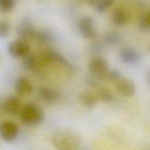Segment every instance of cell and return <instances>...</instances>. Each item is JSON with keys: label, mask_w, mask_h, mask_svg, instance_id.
Returning <instances> with one entry per match:
<instances>
[{"label": "cell", "mask_w": 150, "mask_h": 150, "mask_svg": "<svg viewBox=\"0 0 150 150\" xmlns=\"http://www.w3.org/2000/svg\"><path fill=\"white\" fill-rule=\"evenodd\" d=\"M10 32V26L8 22L0 21V38H5L8 36Z\"/></svg>", "instance_id": "44dd1931"}, {"label": "cell", "mask_w": 150, "mask_h": 150, "mask_svg": "<svg viewBox=\"0 0 150 150\" xmlns=\"http://www.w3.org/2000/svg\"><path fill=\"white\" fill-rule=\"evenodd\" d=\"M2 108L6 113L15 115L21 110V101L16 96H9L4 101Z\"/></svg>", "instance_id": "52a82bcc"}, {"label": "cell", "mask_w": 150, "mask_h": 150, "mask_svg": "<svg viewBox=\"0 0 150 150\" xmlns=\"http://www.w3.org/2000/svg\"><path fill=\"white\" fill-rule=\"evenodd\" d=\"M96 96L98 100L99 99L104 102H110L113 97L111 91L105 88H100L97 91Z\"/></svg>", "instance_id": "2e32d148"}, {"label": "cell", "mask_w": 150, "mask_h": 150, "mask_svg": "<svg viewBox=\"0 0 150 150\" xmlns=\"http://www.w3.org/2000/svg\"><path fill=\"white\" fill-rule=\"evenodd\" d=\"M148 79H149V83H150V73L148 74Z\"/></svg>", "instance_id": "cb8c5ba5"}, {"label": "cell", "mask_w": 150, "mask_h": 150, "mask_svg": "<svg viewBox=\"0 0 150 150\" xmlns=\"http://www.w3.org/2000/svg\"><path fill=\"white\" fill-rule=\"evenodd\" d=\"M23 64L29 70L34 71L37 69L38 63L35 57L33 56L30 55L29 53L28 55L24 57Z\"/></svg>", "instance_id": "e0dca14e"}, {"label": "cell", "mask_w": 150, "mask_h": 150, "mask_svg": "<svg viewBox=\"0 0 150 150\" xmlns=\"http://www.w3.org/2000/svg\"><path fill=\"white\" fill-rule=\"evenodd\" d=\"M16 32L20 39L26 40L35 38L37 31L30 22L23 21L18 25Z\"/></svg>", "instance_id": "30bf717a"}, {"label": "cell", "mask_w": 150, "mask_h": 150, "mask_svg": "<svg viewBox=\"0 0 150 150\" xmlns=\"http://www.w3.org/2000/svg\"><path fill=\"white\" fill-rule=\"evenodd\" d=\"M18 133L19 128L12 121H5L0 125V136L6 142H11L15 140Z\"/></svg>", "instance_id": "277c9868"}, {"label": "cell", "mask_w": 150, "mask_h": 150, "mask_svg": "<svg viewBox=\"0 0 150 150\" xmlns=\"http://www.w3.org/2000/svg\"><path fill=\"white\" fill-rule=\"evenodd\" d=\"M52 142L58 150H77L81 144V138L76 131H62L53 135Z\"/></svg>", "instance_id": "6da1fadb"}, {"label": "cell", "mask_w": 150, "mask_h": 150, "mask_svg": "<svg viewBox=\"0 0 150 150\" xmlns=\"http://www.w3.org/2000/svg\"><path fill=\"white\" fill-rule=\"evenodd\" d=\"M30 46L29 42L25 39H18L10 42L8 46V52L9 55L16 59L24 58L30 53Z\"/></svg>", "instance_id": "3957f363"}, {"label": "cell", "mask_w": 150, "mask_h": 150, "mask_svg": "<svg viewBox=\"0 0 150 150\" xmlns=\"http://www.w3.org/2000/svg\"><path fill=\"white\" fill-rule=\"evenodd\" d=\"M90 71L94 75L105 78L108 73V63L102 57H96L92 58L88 63Z\"/></svg>", "instance_id": "5b68a950"}, {"label": "cell", "mask_w": 150, "mask_h": 150, "mask_svg": "<svg viewBox=\"0 0 150 150\" xmlns=\"http://www.w3.org/2000/svg\"><path fill=\"white\" fill-rule=\"evenodd\" d=\"M113 23L117 26L123 25L127 21V16L123 9L119 8L115 10L112 14Z\"/></svg>", "instance_id": "5bb4252c"}, {"label": "cell", "mask_w": 150, "mask_h": 150, "mask_svg": "<svg viewBox=\"0 0 150 150\" xmlns=\"http://www.w3.org/2000/svg\"><path fill=\"white\" fill-rule=\"evenodd\" d=\"M146 15H147V16H148V18H149V19L150 20V11L146 13Z\"/></svg>", "instance_id": "603a6c76"}, {"label": "cell", "mask_w": 150, "mask_h": 150, "mask_svg": "<svg viewBox=\"0 0 150 150\" xmlns=\"http://www.w3.org/2000/svg\"><path fill=\"white\" fill-rule=\"evenodd\" d=\"M139 28L143 32L150 30V20L146 13L141 18L139 21Z\"/></svg>", "instance_id": "ffe728a7"}, {"label": "cell", "mask_w": 150, "mask_h": 150, "mask_svg": "<svg viewBox=\"0 0 150 150\" xmlns=\"http://www.w3.org/2000/svg\"><path fill=\"white\" fill-rule=\"evenodd\" d=\"M115 89L120 95L127 97H132L136 91L135 84L129 79H119L117 80Z\"/></svg>", "instance_id": "8992f818"}, {"label": "cell", "mask_w": 150, "mask_h": 150, "mask_svg": "<svg viewBox=\"0 0 150 150\" xmlns=\"http://www.w3.org/2000/svg\"><path fill=\"white\" fill-rule=\"evenodd\" d=\"M120 74L116 70H111L110 72H108L105 77V79L109 80H118L120 79Z\"/></svg>", "instance_id": "7402d4cb"}, {"label": "cell", "mask_w": 150, "mask_h": 150, "mask_svg": "<svg viewBox=\"0 0 150 150\" xmlns=\"http://www.w3.org/2000/svg\"><path fill=\"white\" fill-rule=\"evenodd\" d=\"M21 121L28 126H36L40 124L45 118L43 109L35 103H29L25 104L21 108Z\"/></svg>", "instance_id": "7a4b0ae2"}, {"label": "cell", "mask_w": 150, "mask_h": 150, "mask_svg": "<svg viewBox=\"0 0 150 150\" xmlns=\"http://www.w3.org/2000/svg\"><path fill=\"white\" fill-rule=\"evenodd\" d=\"M15 90L16 93L21 96L30 94L33 90L31 82L25 77H18L15 83Z\"/></svg>", "instance_id": "9c48e42d"}, {"label": "cell", "mask_w": 150, "mask_h": 150, "mask_svg": "<svg viewBox=\"0 0 150 150\" xmlns=\"http://www.w3.org/2000/svg\"><path fill=\"white\" fill-rule=\"evenodd\" d=\"M79 100L84 106L87 107H93L97 103L98 98L96 94L86 92L81 93L79 96Z\"/></svg>", "instance_id": "4fadbf2b"}, {"label": "cell", "mask_w": 150, "mask_h": 150, "mask_svg": "<svg viewBox=\"0 0 150 150\" xmlns=\"http://www.w3.org/2000/svg\"><path fill=\"white\" fill-rule=\"evenodd\" d=\"M120 57L121 61L127 64H135L140 59L139 53L135 50L126 47L122 49L120 52Z\"/></svg>", "instance_id": "7c38bea8"}, {"label": "cell", "mask_w": 150, "mask_h": 150, "mask_svg": "<svg viewBox=\"0 0 150 150\" xmlns=\"http://www.w3.org/2000/svg\"><path fill=\"white\" fill-rule=\"evenodd\" d=\"M15 0H0V11L8 12L15 7Z\"/></svg>", "instance_id": "d6986e66"}, {"label": "cell", "mask_w": 150, "mask_h": 150, "mask_svg": "<svg viewBox=\"0 0 150 150\" xmlns=\"http://www.w3.org/2000/svg\"><path fill=\"white\" fill-rule=\"evenodd\" d=\"M114 0H94L93 6L98 12H104L113 4Z\"/></svg>", "instance_id": "9a60e30c"}, {"label": "cell", "mask_w": 150, "mask_h": 150, "mask_svg": "<svg viewBox=\"0 0 150 150\" xmlns=\"http://www.w3.org/2000/svg\"><path fill=\"white\" fill-rule=\"evenodd\" d=\"M120 40V36L117 32H111L106 34L104 38V42L107 45H114Z\"/></svg>", "instance_id": "ac0fdd59"}, {"label": "cell", "mask_w": 150, "mask_h": 150, "mask_svg": "<svg viewBox=\"0 0 150 150\" xmlns=\"http://www.w3.org/2000/svg\"><path fill=\"white\" fill-rule=\"evenodd\" d=\"M79 29L81 34L84 38H92L96 35L93 21L88 16H84L80 19Z\"/></svg>", "instance_id": "ba28073f"}, {"label": "cell", "mask_w": 150, "mask_h": 150, "mask_svg": "<svg viewBox=\"0 0 150 150\" xmlns=\"http://www.w3.org/2000/svg\"><path fill=\"white\" fill-rule=\"evenodd\" d=\"M38 94L40 98L47 103H54L60 98V94L57 91L46 87H40Z\"/></svg>", "instance_id": "8fae6325"}]
</instances>
